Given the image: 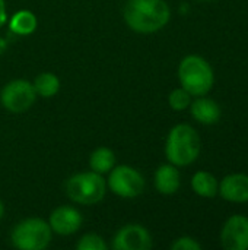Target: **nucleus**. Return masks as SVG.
<instances>
[{
	"label": "nucleus",
	"instance_id": "obj_17",
	"mask_svg": "<svg viewBox=\"0 0 248 250\" xmlns=\"http://www.w3.org/2000/svg\"><path fill=\"white\" fill-rule=\"evenodd\" d=\"M32 86L38 97L51 98L60 91V79L53 72H42L34 79Z\"/></svg>",
	"mask_w": 248,
	"mask_h": 250
},
{
	"label": "nucleus",
	"instance_id": "obj_3",
	"mask_svg": "<svg viewBox=\"0 0 248 250\" xmlns=\"http://www.w3.org/2000/svg\"><path fill=\"white\" fill-rule=\"evenodd\" d=\"M180 85L193 97H203L210 92L215 83V73L210 63L197 54L186 56L178 64Z\"/></svg>",
	"mask_w": 248,
	"mask_h": 250
},
{
	"label": "nucleus",
	"instance_id": "obj_14",
	"mask_svg": "<svg viewBox=\"0 0 248 250\" xmlns=\"http://www.w3.org/2000/svg\"><path fill=\"white\" fill-rule=\"evenodd\" d=\"M191 189L193 192L200 196V198H206V199H210V198H215L218 195V189H219V182L218 179L209 173V171H205V170H200V171H196L191 177Z\"/></svg>",
	"mask_w": 248,
	"mask_h": 250
},
{
	"label": "nucleus",
	"instance_id": "obj_20",
	"mask_svg": "<svg viewBox=\"0 0 248 250\" xmlns=\"http://www.w3.org/2000/svg\"><path fill=\"white\" fill-rule=\"evenodd\" d=\"M171 249L172 250H202V245L190 237V236H183V237H178L172 242L171 245Z\"/></svg>",
	"mask_w": 248,
	"mask_h": 250
},
{
	"label": "nucleus",
	"instance_id": "obj_23",
	"mask_svg": "<svg viewBox=\"0 0 248 250\" xmlns=\"http://www.w3.org/2000/svg\"><path fill=\"white\" fill-rule=\"evenodd\" d=\"M3 215H4V205H3V202L0 201V220L3 218Z\"/></svg>",
	"mask_w": 248,
	"mask_h": 250
},
{
	"label": "nucleus",
	"instance_id": "obj_16",
	"mask_svg": "<svg viewBox=\"0 0 248 250\" xmlns=\"http://www.w3.org/2000/svg\"><path fill=\"white\" fill-rule=\"evenodd\" d=\"M9 26L10 31L16 35H29L37 29L38 21L31 10H19L12 16Z\"/></svg>",
	"mask_w": 248,
	"mask_h": 250
},
{
	"label": "nucleus",
	"instance_id": "obj_24",
	"mask_svg": "<svg viewBox=\"0 0 248 250\" xmlns=\"http://www.w3.org/2000/svg\"><path fill=\"white\" fill-rule=\"evenodd\" d=\"M203 1H210V0H203Z\"/></svg>",
	"mask_w": 248,
	"mask_h": 250
},
{
	"label": "nucleus",
	"instance_id": "obj_6",
	"mask_svg": "<svg viewBox=\"0 0 248 250\" xmlns=\"http://www.w3.org/2000/svg\"><path fill=\"white\" fill-rule=\"evenodd\" d=\"M108 174L110 176L107 180V186L114 195L120 198L124 199L137 198L145 190L146 186L145 177L134 167H130L127 164L114 166V168Z\"/></svg>",
	"mask_w": 248,
	"mask_h": 250
},
{
	"label": "nucleus",
	"instance_id": "obj_12",
	"mask_svg": "<svg viewBox=\"0 0 248 250\" xmlns=\"http://www.w3.org/2000/svg\"><path fill=\"white\" fill-rule=\"evenodd\" d=\"M189 108H190L191 117L200 125H206V126L216 125L222 116V110L219 104L215 100L208 98L206 95L197 97L194 101H191Z\"/></svg>",
	"mask_w": 248,
	"mask_h": 250
},
{
	"label": "nucleus",
	"instance_id": "obj_2",
	"mask_svg": "<svg viewBox=\"0 0 248 250\" xmlns=\"http://www.w3.org/2000/svg\"><path fill=\"white\" fill-rule=\"evenodd\" d=\"M164 151L168 163L177 167H187L199 158L202 141L193 126L180 123L168 132Z\"/></svg>",
	"mask_w": 248,
	"mask_h": 250
},
{
	"label": "nucleus",
	"instance_id": "obj_19",
	"mask_svg": "<svg viewBox=\"0 0 248 250\" xmlns=\"http://www.w3.org/2000/svg\"><path fill=\"white\" fill-rule=\"evenodd\" d=\"M76 249L77 250H105L107 249V243L104 242V239L99 234L95 233H88L83 234L77 243H76Z\"/></svg>",
	"mask_w": 248,
	"mask_h": 250
},
{
	"label": "nucleus",
	"instance_id": "obj_7",
	"mask_svg": "<svg viewBox=\"0 0 248 250\" xmlns=\"http://www.w3.org/2000/svg\"><path fill=\"white\" fill-rule=\"evenodd\" d=\"M37 100V92L32 82L15 79L7 82L0 91V103L9 113L20 114L28 111Z\"/></svg>",
	"mask_w": 248,
	"mask_h": 250
},
{
	"label": "nucleus",
	"instance_id": "obj_1",
	"mask_svg": "<svg viewBox=\"0 0 248 250\" xmlns=\"http://www.w3.org/2000/svg\"><path fill=\"white\" fill-rule=\"evenodd\" d=\"M123 18L132 31L153 34L167 26L171 19V9L165 0H127Z\"/></svg>",
	"mask_w": 248,
	"mask_h": 250
},
{
	"label": "nucleus",
	"instance_id": "obj_21",
	"mask_svg": "<svg viewBox=\"0 0 248 250\" xmlns=\"http://www.w3.org/2000/svg\"><path fill=\"white\" fill-rule=\"evenodd\" d=\"M7 21V10H6V3L4 0H0V28L6 23Z\"/></svg>",
	"mask_w": 248,
	"mask_h": 250
},
{
	"label": "nucleus",
	"instance_id": "obj_11",
	"mask_svg": "<svg viewBox=\"0 0 248 250\" xmlns=\"http://www.w3.org/2000/svg\"><path fill=\"white\" fill-rule=\"evenodd\" d=\"M218 195L232 204H247L248 202V174L232 173L225 176L219 182Z\"/></svg>",
	"mask_w": 248,
	"mask_h": 250
},
{
	"label": "nucleus",
	"instance_id": "obj_13",
	"mask_svg": "<svg viewBox=\"0 0 248 250\" xmlns=\"http://www.w3.org/2000/svg\"><path fill=\"white\" fill-rule=\"evenodd\" d=\"M153 183L161 195H175L181 186V174L178 171V167L171 163L159 166L155 171Z\"/></svg>",
	"mask_w": 248,
	"mask_h": 250
},
{
	"label": "nucleus",
	"instance_id": "obj_5",
	"mask_svg": "<svg viewBox=\"0 0 248 250\" xmlns=\"http://www.w3.org/2000/svg\"><path fill=\"white\" fill-rule=\"evenodd\" d=\"M51 227L42 218L31 217L15 226L10 234L13 248L20 250H44L51 242Z\"/></svg>",
	"mask_w": 248,
	"mask_h": 250
},
{
	"label": "nucleus",
	"instance_id": "obj_9",
	"mask_svg": "<svg viewBox=\"0 0 248 250\" xmlns=\"http://www.w3.org/2000/svg\"><path fill=\"white\" fill-rule=\"evenodd\" d=\"M221 243L227 250H248V217L231 215L222 226Z\"/></svg>",
	"mask_w": 248,
	"mask_h": 250
},
{
	"label": "nucleus",
	"instance_id": "obj_22",
	"mask_svg": "<svg viewBox=\"0 0 248 250\" xmlns=\"http://www.w3.org/2000/svg\"><path fill=\"white\" fill-rule=\"evenodd\" d=\"M6 48H7V42H6V40H4V38H1V37H0V56L6 51Z\"/></svg>",
	"mask_w": 248,
	"mask_h": 250
},
{
	"label": "nucleus",
	"instance_id": "obj_18",
	"mask_svg": "<svg viewBox=\"0 0 248 250\" xmlns=\"http://www.w3.org/2000/svg\"><path fill=\"white\" fill-rule=\"evenodd\" d=\"M193 95L187 92L183 86L175 88L168 95V104L174 111H184L190 107Z\"/></svg>",
	"mask_w": 248,
	"mask_h": 250
},
{
	"label": "nucleus",
	"instance_id": "obj_10",
	"mask_svg": "<svg viewBox=\"0 0 248 250\" xmlns=\"http://www.w3.org/2000/svg\"><path fill=\"white\" fill-rule=\"evenodd\" d=\"M83 218L82 214L70 205H61L57 207L48 220V224L51 227V231L60 236H70L75 234L82 227Z\"/></svg>",
	"mask_w": 248,
	"mask_h": 250
},
{
	"label": "nucleus",
	"instance_id": "obj_4",
	"mask_svg": "<svg viewBox=\"0 0 248 250\" xmlns=\"http://www.w3.org/2000/svg\"><path fill=\"white\" fill-rule=\"evenodd\" d=\"M67 198L79 205L91 207L99 204L107 193V180L95 171L76 173L66 182Z\"/></svg>",
	"mask_w": 248,
	"mask_h": 250
},
{
	"label": "nucleus",
	"instance_id": "obj_15",
	"mask_svg": "<svg viewBox=\"0 0 248 250\" xmlns=\"http://www.w3.org/2000/svg\"><path fill=\"white\" fill-rule=\"evenodd\" d=\"M115 166V154L107 148V146H99L96 148L91 157H89V167L92 171L98 174H107L110 173Z\"/></svg>",
	"mask_w": 248,
	"mask_h": 250
},
{
	"label": "nucleus",
	"instance_id": "obj_8",
	"mask_svg": "<svg viewBox=\"0 0 248 250\" xmlns=\"http://www.w3.org/2000/svg\"><path fill=\"white\" fill-rule=\"evenodd\" d=\"M152 246L153 240L151 233L140 224L121 227L113 239V249L115 250H149Z\"/></svg>",
	"mask_w": 248,
	"mask_h": 250
}]
</instances>
